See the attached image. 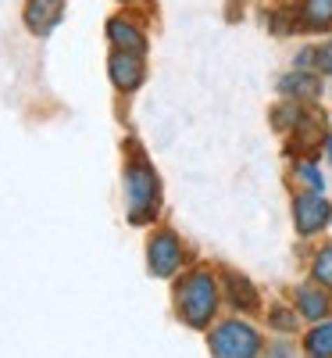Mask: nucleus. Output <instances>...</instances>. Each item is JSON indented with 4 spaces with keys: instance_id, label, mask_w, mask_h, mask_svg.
I'll return each instance as SVG.
<instances>
[{
    "instance_id": "obj_1",
    "label": "nucleus",
    "mask_w": 332,
    "mask_h": 358,
    "mask_svg": "<svg viewBox=\"0 0 332 358\" xmlns=\"http://www.w3.org/2000/svg\"><path fill=\"white\" fill-rule=\"evenodd\" d=\"M175 305H179V315H183L186 326L193 330H204V326L215 319V308H218V283L211 273H190L175 290Z\"/></svg>"
},
{
    "instance_id": "obj_2",
    "label": "nucleus",
    "mask_w": 332,
    "mask_h": 358,
    "mask_svg": "<svg viewBox=\"0 0 332 358\" xmlns=\"http://www.w3.org/2000/svg\"><path fill=\"white\" fill-rule=\"evenodd\" d=\"M126 197H129V222L146 226L158 215V176L150 169V162L133 158L126 169Z\"/></svg>"
},
{
    "instance_id": "obj_3",
    "label": "nucleus",
    "mask_w": 332,
    "mask_h": 358,
    "mask_svg": "<svg viewBox=\"0 0 332 358\" xmlns=\"http://www.w3.org/2000/svg\"><path fill=\"white\" fill-rule=\"evenodd\" d=\"M211 351H215V358H257L261 351V337L254 326L247 322H222L215 334H211Z\"/></svg>"
},
{
    "instance_id": "obj_4",
    "label": "nucleus",
    "mask_w": 332,
    "mask_h": 358,
    "mask_svg": "<svg viewBox=\"0 0 332 358\" xmlns=\"http://www.w3.org/2000/svg\"><path fill=\"white\" fill-rule=\"evenodd\" d=\"M332 219V208L322 194H296L293 201V222L300 236H315L318 229H325V222Z\"/></svg>"
},
{
    "instance_id": "obj_5",
    "label": "nucleus",
    "mask_w": 332,
    "mask_h": 358,
    "mask_svg": "<svg viewBox=\"0 0 332 358\" xmlns=\"http://www.w3.org/2000/svg\"><path fill=\"white\" fill-rule=\"evenodd\" d=\"M146 262H150V276H172L179 273V265H183V244H179L175 233H158L154 241L146 248Z\"/></svg>"
},
{
    "instance_id": "obj_6",
    "label": "nucleus",
    "mask_w": 332,
    "mask_h": 358,
    "mask_svg": "<svg viewBox=\"0 0 332 358\" xmlns=\"http://www.w3.org/2000/svg\"><path fill=\"white\" fill-rule=\"evenodd\" d=\"M61 15H65V0H25V11H22L33 36H50Z\"/></svg>"
},
{
    "instance_id": "obj_7",
    "label": "nucleus",
    "mask_w": 332,
    "mask_h": 358,
    "mask_svg": "<svg viewBox=\"0 0 332 358\" xmlns=\"http://www.w3.org/2000/svg\"><path fill=\"white\" fill-rule=\"evenodd\" d=\"M107 76H111V83L122 90V94L136 90V86L143 83V54L111 50V57H107Z\"/></svg>"
},
{
    "instance_id": "obj_8",
    "label": "nucleus",
    "mask_w": 332,
    "mask_h": 358,
    "mask_svg": "<svg viewBox=\"0 0 332 358\" xmlns=\"http://www.w3.org/2000/svg\"><path fill=\"white\" fill-rule=\"evenodd\" d=\"M279 94H286V101H318L322 97V79L315 72H289L279 79Z\"/></svg>"
},
{
    "instance_id": "obj_9",
    "label": "nucleus",
    "mask_w": 332,
    "mask_h": 358,
    "mask_svg": "<svg viewBox=\"0 0 332 358\" xmlns=\"http://www.w3.org/2000/svg\"><path fill=\"white\" fill-rule=\"evenodd\" d=\"M329 294L322 290V287H311V283H300L296 287V312L304 315L308 322H318V319H325L329 315Z\"/></svg>"
},
{
    "instance_id": "obj_10",
    "label": "nucleus",
    "mask_w": 332,
    "mask_h": 358,
    "mask_svg": "<svg viewBox=\"0 0 332 358\" xmlns=\"http://www.w3.org/2000/svg\"><path fill=\"white\" fill-rule=\"evenodd\" d=\"M107 40L114 43V50H129V54H143L146 50L143 33L133 22H126V18H111L107 22Z\"/></svg>"
},
{
    "instance_id": "obj_11",
    "label": "nucleus",
    "mask_w": 332,
    "mask_h": 358,
    "mask_svg": "<svg viewBox=\"0 0 332 358\" xmlns=\"http://www.w3.org/2000/svg\"><path fill=\"white\" fill-rule=\"evenodd\" d=\"M296 15L304 29H332V0H304Z\"/></svg>"
},
{
    "instance_id": "obj_12",
    "label": "nucleus",
    "mask_w": 332,
    "mask_h": 358,
    "mask_svg": "<svg viewBox=\"0 0 332 358\" xmlns=\"http://www.w3.org/2000/svg\"><path fill=\"white\" fill-rule=\"evenodd\" d=\"M308 358H332V322H318L315 330L304 337Z\"/></svg>"
},
{
    "instance_id": "obj_13",
    "label": "nucleus",
    "mask_w": 332,
    "mask_h": 358,
    "mask_svg": "<svg viewBox=\"0 0 332 358\" xmlns=\"http://www.w3.org/2000/svg\"><path fill=\"white\" fill-rule=\"evenodd\" d=\"M225 287H229V301H232L236 308H254V305H257L254 287L239 276V273H225Z\"/></svg>"
},
{
    "instance_id": "obj_14",
    "label": "nucleus",
    "mask_w": 332,
    "mask_h": 358,
    "mask_svg": "<svg viewBox=\"0 0 332 358\" xmlns=\"http://www.w3.org/2000/svg\"><path fill=\"white\" fill-rule=\"evenodd\" d=\"M296 140H304V147L325 143V122H322V115H318V111L304 115V118L296 122ZM296 140H293V143H296Z\"/></svg>"
},
{
    "instance_id": "obj_15",
    "label": "nucleus",
    "mask_w": 332,
    "mask_h": 358,
    "mask_svg": "<svg viewBox=\"0 0 332 358\" xmlns=\"http://www.w3.org/2000/svg\"><path fill=\"white\" fill-rule=\"evenodd\" d=\"M304 118V108H300L296 101H282L279 108H271V126H276L279 133H289L296 129V122Z\"/></svg>"
},
{
    "instance_id": "obj_16",
    "label": "nucleus",
    "mask_w": 332,
    "mask_h": 358,
    "mask_svg": "<svg viewBox=\"0 0 332 358\" xmlns=\"http://www.w3.org/2000/svg\"><path fill=\"white\" fill-rule=\"evenodd\" d=\"M293 176L300 179V183L308 187V194H322V187H325V179H322V172L311 165V162H296V169H293Z\"/></svg>"
},
{
    "instance_id": "obj_17",
    "label": "nucleus",
    "mask_w": 332,
    "mask_h": 358,
    "mask_svg": "<svg viewBox=\"0 0 332 358\" xmlns=\"http://www.w3.org/2000/svg\"><path fill=\"white\" fill-rule=\"evenodd\" d=\"M311 273H315V280H318L322 287H329V290H332V248H322V251L315 255Z\"/></svg>"
},
{
    "instance_id": "obj_18",
    "label": "nucleus",
    "mask_w": 332,
    "mask_h": 358,
    "mask_svg": "<svg viewBox=\"0 0 332 358\" xmlns=\"http://www.w3.org/2000/svg\"><path fill=\"white\" fill-rule=\"evenodd\" d=\"M315 69L325 72V76H332V40L322 43V47H315Z\"/></svg>"
},
{
    "instance_id": "obj_19",
    "label": "nucleus",
    "mask_w": 332,
    "mask_h": 358,
    "mask_svg": "<svg viewBox=\"0 0 332 358\" xmlns=\"http://www.w3.org/2000/svg\"><path fill=\"white\" fill-rule=\"evenodd\" d=\"M271 326H279V330H293L296 319H293V312H286V308H271Z\"/></svg>"
},
{
    "instance_id": "obj_20",
    "label": "nucleus",
    "mask_w": 332,
    "mask_h": 358,
    "mask_svg": "<svg viewBox=\"0 0 332 358\" xmlns=\"http://www.w3.org/2000/svg\"><path fill=\"white\" fill-rule=\"evenodd\" d=\"M293 65L300 69V72H308V69H315V47H304L296 57H293Z\"/></svg>"
},
{
    "instance_id": "obj_21",
    "label": "nucleus",
    "mask_w": 332,
    "mask_h": 358,
    "mask_svg": "<svg viewBox=\"0 0 332 358\" xmlns=\"http://www.w3.org/2000/svg\"><path fill=\"white\" fill-rule=\"evenodd\" d=\"M322 147H325V155H329V162H332V136H325V143H322Z\"/></svg>"
}]
</instances>
